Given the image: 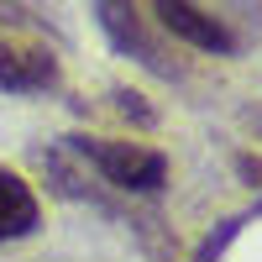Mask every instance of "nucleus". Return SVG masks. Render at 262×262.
<instances>
[{
  "label": "nucleus",
  "mask_w": 262,
  "mask_h": 262,
  "mask_svg": "<svg viewBox=\"0 0 262 262\" xmlns=\"http://www.w3.org/2000/svg\"><path fill=\"white\" fill-rule=\"evenodd\" d=\"M69 147L111 189L121 194H158L168 184V158L147 142H121V137H69Z\"/></svg>",
  "instance_id": "obj_1"
},
{
  "label": "nucleus",
  "mask_w": 262,
  "mask_h": 262,
  "mask_svg": "<svg viewBox=\"0 0 262 262\" xmlns=\"http://www.w3.org/2000/svg\"><path fill=\"white\" fill-rule=\"evenodd\" d=\"M147 6H152V16H158V27L168 37L189 42V48L215 53V58H236L242 53V37H236L215 11H205L200 0H147Z\"/></svg>",
  "instance_id": "obj_2"
},
{
  "label": "nucleus",
  "mask_w": 262,
  "mask_h": 262,
  "mask_svg": "<svg viewBox=\"0 0 262 262\" xmlns=\"http://www.w3.org/2000/svg\"><path fill=\"white\" fill-rule=\"evenodd\" d=\"M90 11L100 21L105 42H111L121 58H137L142 69H152V74H173V63L163 58V42L152 37V27L142 21L137 0H90Z\"/></svg>",
  "instance_id": "obj_3"
},
{
  "label": "nucleus",
  "mask_w": 262,
  "mask_h": 262,
  "mask_svg": "<svg viewBox=\"0 0 262 262\" xmlns=\"http://www.w3.org/2000/svg\"><path fill=\"white\" fill-rule=\"evenodd\" d=\"M48 90H58L53 48L0 32V95H48Z\"/></svg>",
  "instance_id": "obj_4"
},
{
  "label": "nucleus",
  "mask_w": 262,
  "mask_h": 262,
  "mask_svg": "<svg viewBox=\"0 0 262 262\" xmlns=\"http://www.w3.org/2000/svg\"><path fill=\"white\" fill-rule=\"evenodd\" d=\"M37 226H42V200H37V189L21 179L16 168L0 163V247H6V242H27Z\"/></svg>",
  "instance_id": "obj_5"
},
{
  "label": "nucleus",
  "mask_w": 262,
  "mask_h": 262,
  "mask_svg": "<svg viewBox=\"0 0 262 262\" xmlns=\"http://www.w3.org/2000/svg\"><path fill=\"white\" fill-rule=\"evenodd\" d=\"M111 100H116V111H121V116H137L142 126H152V121H158V116H152L147 105H142V95H126V90H116Z\"/></svg>",
  "instance_id": "obj_6"
}]
</instances>
